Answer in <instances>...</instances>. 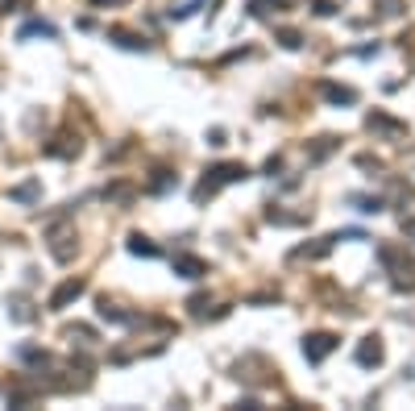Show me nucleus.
<instances>
[{
    "label": "nucleus",
    "mask_w": 415,
    "mask_h": 411,
    "mask_svg": "<svg viewBox=\"0 0 415 411\" xmlns=\"http://www.w3.org/2000/svg\"><path fill=\"white\" fill-rule=\"evenodd\" d=\"M332 349H337V337H328V333H316V337L303 340V353H308V362H324Z\"/></svg>",
    "instance_id": "1"
},
{
    "label": "nucleus",
    "mask_w": 415,
    "mask_h": 411,
    "mask_svg": "<svg viewBox=\"0 0 415 411\" xmlns=\"http://www.w3.org/2000/svg\"><path fill=\"white\" fill-rule=\"evenodd\" d=\"M83 295V279H71V283H63V287L54 291V299H50V308L58 312V308H67L71 299H79Z\"/></svg>",
    "instance_id": "2"
},
{
    "label": "nucleus",
    "mask_w": 415,
    "mask_h": 411,
    "mask_svg": "<svg viewBox=\"0 0 415 411\" xmlns=\"http://www.w3.org/2000/svg\"><path fill=\"white\" fill-rule=\"evenodd\" d=\"M357 362L362 365H378L382 362V345H378V337H369L362 349H357Z\"/></svg>",
    "instance_id": "3"
},
{
    "label": "nucleus",
    "mask_w": 415,
    "mask_h": 411,
    "mask_svg": "<svg viewBox=\"0 0 415 411\" xmlns=\"http://www.w3.org/2000/svg\"><path fill=\"white\" fill-rule=\"evenodd\" d=\"M212 175H216V183H237V179H245L249 170H245V167H237V162H228V167H216Z\"/></svg>",
    "instance_id": "4"
},
{
    "label": "nucleus",
    "mask_w": 415,
    "mask_h": 411,
    "mask_svg": "<svg viewBox=\"0 0 415 411\" xmlns=\"http://www.w3.org/2000/svg\"><path fill=\"white\" fill-rule=\"evenodd\" d=\"M174 270H183V279H199L204 274V262L199 258H174Z\"/></svg>",
    "instance_id": "5"
},
{
    "label": "nucleus",
    "mask_w": 415,
    "mask_h": 411,
    "mask_svg": "<svg viewBox=\"0 0 415 411\" xmlns=\"http://www.w3.org/2000/svg\"><path fill=\"white\" fill-rule=\"evenodd\" d=\"M33 33H42V38H54V25L50 21H29L21 29V38H33Z\"/></svg>",
    "instance_id": "6"
},
{
    "label": "nucleus",
    "mask_w": 415,
    "mask_h": 411,
    "mask_svg": "<svg viewBox=\"0 0 415 411\" xmlns=\"http://www.w3.org/2000/svg\"><path fill=\"white\" fill-rule=\"evenodd\" d=\"M324 96L337 100V104H353V100H357V92H353V88H324Z\"/></svg>",
    "instance_id": "7"
},
{
    "label": "nucleus",
    "mask_w": 415,
    "mask_h": 411,
    "mask_svg": "<svg viewBox=\"0 0 415 411\" xmlns=\"http://www.w3.org/2000/svg\"><path fill=\"white\" fill-rule=\"evenodd\" d=\"M33 192H38V183H25V187L13 192V199H33Z\"/></svg>",
    "instance_id": "8"
},
{
    "label": "nucleus",
    "mask_w": 415,
    "mask_h": 411,
    "mask_svg": "<svg viewBox=\"0 0 415 411\" xmlns=\"http://www.w3.org/2000/svg\"><path fill=\"white\" fill-rule=\"evenodd\" d=\"M403 229H407V237H415V220H407V224H403Z\"/></svg>",
    "instance_id": "9"
}]
</instances>
